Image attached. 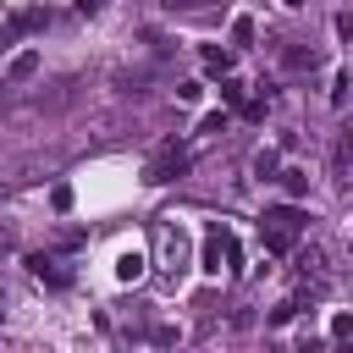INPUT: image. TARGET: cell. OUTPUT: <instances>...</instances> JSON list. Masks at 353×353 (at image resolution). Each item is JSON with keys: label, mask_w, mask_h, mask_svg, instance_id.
Instances as JSON below:
<instances>
[{"label": "cell", "mask_w": 353, "mask_h": 353, "mask_svg": "<svg viewBox=\"0 0 353 353\" xmlns=\"http://www.w3.org/2000/svg\"><path fill=\"white\" fill-rule=\"evenodd\" d=\"M226 66H232V55H226V50H215V44H210V50H204V72H226Z\"/></svg>", "instance_id": "30bf717a"}, {"label": "cell", "mask_w": 353, "mask_h": 353, "mask_svg": "<svg viewBox=\"0 0 353 353\" xmlns=\"http://www.w3.org/2000/svg\"><path fill=\"white\" fill-rule=\"evenodd\" d=\"M281 61H287V66H314L320 55H314V50H281Z\"/></svg>", "instance_id": "8fae6325"}, {"label": "cell", "mask_w": 353, "mask_h": 353, "mask_svg": "<svg viewBox=\"0 0 353 353\" xmlns=\"http://www.w3.org/2000/svg\"><path fill=\"white\" fill-rule=\"evenodd\" d=\"M303 226H309V215H303L298 204H270V210L259 215V237H265L270 254H292L298 237H303Z\"/></svg>", "instance_id": "6da1fadb"}, {"label": "cell", "mask_w": 353, "mask_h": 353, "mask_svg": "<svg viewBox=\"0 0 353 353\" xmlns=\"http://www.w3.org/2000/svg\"><path fill=\"white\" fill-rule=\"evenodd\" d=\"M221 265H226V270H237V237L215 221V226L204 232V270H210V276H221Z\"/></svg>", "instance_id": "7a4b0ae2"}, {"label": "cell", "mask_w": 353, "mask_h": 353, "mask_svg": "<svg viewBox=\"0 0 353 353\" xmlns=\"http://www.w3.org/2000/svg\"><path fill=\"white\" fill-rule=\"evenodd\" d=\"M292 314H298V303H292V298H287V303H276V309H270V325H287V320H292Z\"/></svg>", "instance_id": "4fadbf2b"}, {"label": "cell", "mask_w": 353, "mask_h": 353, "mask_svg": "<svg viewBox=\"0 0 353 353\" xmlns=\"http://www.w3.org/2000/svg\"><path fill=\"white\" fill-rule=\"evenodd\" d=\"M33 72H39V50H22V55L11 61V77L22 83V77H33Z\"/></svg>", "instance_id": "9c48e42d"}, {"label": "cell", "mask_w": 353, "mask_h": 353, "mask_svg": "<svg viewBox=\"0 0 353 353\" xmlns=\"http://www.w3.org/2000/svg\"><path fill=\"white\" fill-rule=\"evenodd\" d=\"M254 171H259V176H276V154L259 149V154H254Z\"/></svg>", "instance_id": "7c38bea8"}, {"label": "cell", "mask_w": 353, "mask_h": 353, "mask_svg": "<svg viewBox=\"0 0 353 353\" xmlns=\"http://www.w3.org/2000/svg\"><path fill=\"white\" fill-rule=\"evenodd\" d=\"M154 248H160V265L171 276L188 270V237H182V226H154Z\"/></svg>", "instance_id": "3957f363"}, {"label": "cell", "mask_w": 353, "mask_h": 353, "mask_svg": "<svg viewBox=\"0 0 353 353\" xmlns=\"http://www.w3.org/2000/svg\"><path fill=\"white\" fill-rule=\"evenodd\" d=\"M342 99H347V77L336 72V77H331V105H342Z\"/></svg>", "instance_id": "2e32d148"}, {"label": "cell", "mask_w": 353, "mask_h": 353, "mask_svg": "<svg viewBox=\"0 0 353 353\" xmlns=\"http://www.w3.org/2000/svg\"><path fill=\"white\" fill-rule=\"evenodd\" d=\"M221 127H226V116H221V110H210V116L199 121V132H221Z\"/></svg>", "instance_id": "e0dca14e"}, {"label": "cell", "mask_w": 353, "mask_h": 353, "mask_svg": "<svg viewBox=\"0 0 353 353\" xmlns=\"http://www.w3.org/2000/svg\"><path fill=\"white\" fill-rule=\"evenodd\" d=\"M28 270H33L39 281H50V287H66V281H72V276H66V270H61L50 254H33V259H28Z\"/></svg>", "instance_id": "8992f818"}, {"label": "cell", "mask_w": 353, "mask_h": 353, "mask_svg": "<svg viewBox=\"0 0 353 353\" xmlns=\"http://www.w3.org/2000/svg\"><path fill=\"white\" fill-rule=\"evenodd\" d=\"M331 336H336V342L353 336V314H336V320H331Z\"/></svg>", "instance_id": "9a60e30c"}, {"label": "cell", "mask_w": 353, "mask_h": 353, "mask_svg": "<svg viewBox=\"0 0 353 353\" xmlns=\"http://www.w3.org/2000/svg\"><path fill=\"white\" fill-rule=\"evenodd\" d=\"M176 171H182V143L171 138V143H160V154L143 165V182H171Z\"/></svg>", "instance_id": "277c9868"}, {"label": "cell", "mask_w": 353, "mask_h": 353, "mask_svg": "<svg viewBox=\"0 0 353 353\" xmlns=\"http://www.w3.org/2000/svg\"><path fill=\"white\" fill-rule=\"evenodd\" d=\"M221 99H226V105H237L248 121H259V116H265V105H259V99H243V83H221Z\"/></svg>", "instance_id": "5b68a950"}, {"label": "cell", "mask_w": 353, "mask_h": 353, "mask_svg": "<svg viewBox=\"0 0 353 353\" xmlns=\"http://www.w3.org/2000/svg\"><path fill=\"white\" fill-rule=\"evenodd\" d=\"M116 276H121V281H138V276H143V254H138V248L121 254V259H116Z\"/></svg>", "instance_id": "ba28073f"}, {"label": "cell", "mask_w": 353, "mask_h": 353, "mask_svg": "<svg viewBox=\"0 0 353 353\" xmlns=\"http://www.w3.org/2000/svg\"><path fill=\"white\" fill-rule=\"evenodd\" d=\"M232 39H237V44H248V39H254V22H248V17H237V22H232Z\"/></svg>", "instance_id": "5bb4252c"}, {"label": "cell", "mask_w": 353, "mask_h": 353, "mask_svg": "<svg viewBox=\"0 0 353 353\" xmlns=\"http://www.w3.org/2000/svg\"><path fill=\"white\" fill-rule=\"evenodd\" d=\"M281 188H287L292 199H303V193H309V171H298V165H287V171H281Z\"/></svg>", "instance_id": "52a82bcc"}]
</instances>
